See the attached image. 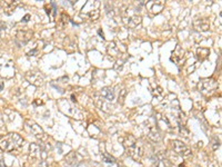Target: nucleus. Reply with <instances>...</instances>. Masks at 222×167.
Instances as JSON below:
<instances>
[{"label":"nucleus","mask_w":222,"mask_h":167,"mask_svg":"<svg viewBox=\"0 0 222 167\" xmlns=\"http://www.w3.org/2000/svg\"><path fill=\"white\" fill-rule=\"evenodd\" d=\"M152 94H153V97H154V99L157 98H159V100H161V99H164V96H163V90H162V88L160 86H154L153 87V89H152Z\"/></svg>","instance_id":"obj_20"},{"label":"nucleus","mask_w":222,"mask_h":167,"mask_svg":"<svg viewBox=\"0 0 222 167\" xmlns=\"http://www.w3.org/2000/svg\"><path fill=\"white\" fill-rule=\"evenodd\" d=\"M32 37V31L31 30H19L16 35V42L19 46H25L27 42L30 41Z\"/></svg>","instance_id":"obj_10"},{"label":"nucleus","mask_w":222,"mask_h":167,"mask_svg":"<svg viewBox=\"0 0 222 167\" xmlns=\"http://www.w3.org/2000/svg\"><path fill=\"white\" fill-rule=\"evenodd\" d=\"M3 125V119H2V117H1V115H0V127Z\"/></svg>","instance_id":"obj_28"},{"label":"nucleus","mask_w":222,"mask_h":167,"mask_svg":"<svg viewBox=\"0 0 222 167\" xmlns=\"http://www.w3.org/2000/svg\"><path fill=\"white\" fill-rule=\"evenodd\" d=\"M25 127H26V129L29 133H31L32 135L35 136L37 139H39L40 142H45V140L48 139V137L46 135V133L43 132V129L37 123H35L33 120H30V119L29 120H26Z\"/></svg>","instance_id":"obj_6"},{"label":"nucleus","mask_w":222,"mask_h":167,"mask_svg":"<svg viewBox=\"0 0 222 167\" xmlns=\"http://www.w3.org/2000/svg\"><path fill=\"white\" fill-rule=\"evenodd\" d=\"M193 26L199 31H207L210 28V22L207 18H200L193 21Z\"/></svg>","instance_id":"obj_15"},{"label":"nucleus","mask_w":222,"mask_h":167,"mask_svg":"<svg viewBox=\"0 0 222 167\" xmlns=\"http://www.w3.org/2000/svg\"><path fill=\"white\" fill-rule=\"evenodd\" d=\"M18 5H19V1H12V0H8V1L1 2L2 9H3V11H5L6 15H11V13H13V11L17 9Z\"/></svg>","instance_id":"obj_14"},{"label":"nucleus","mask_w":222,"mask_h":167,"mask_svg":"<svg viewBox=\"0 0 222 167\" xmlns=\"http://www.w3.org/2000/svg\"><path fill=\"white\" fill-rule=\"evenodd\" d=\"M123 146L126 149V153L132 157L134 160H140L142 155H143V148L142 145L140 144V142H138L136 139V137H133L132 135L126 136L124 142H123Z\"/></svg>","instance_id":"obj_2"},{"label":"nucleus","mask_w":222,"mask_h":167,"mask_svg":"<svg viewBox=\"0 0 222 167\" xmlns=\"http://www.w3.org/2000/svg\"><path fill=\"white\" fill-rule=\"evenodd\" d=\"M66 163L68 165H71V166H77L78 165V156L74 152L70 153L68 156L66 157Z\"/></svg>","instance_id":"obj_19"},{"label":"nucleus","mask_w":222,"mask_h":167,"mask_svg":"<svg viewBox=\"0 0 222 167\" xmlns=\"http://www.w3.org/2000/svg\"><path fill=\"white\" fill-rule=\"evenodd\" d=\"M179 128H180V134H182L184 137H188V135H189V132L185 129V127H184L183 125H181V124H179Z\"/></svg>","instance_id":"obj_23"},{"label":"nucleus","mask_w":222,"mask_h":167,"mask_svg":"<svg viewBox=\"0 0 222 167\" xmlns=\"http://www.w3.org/2000/svg\"><path fill=\"white\" fill-rule=\"evenodd\" d=\"M184 59V49L182 48L180 45H177L175 49L173 50L171 56V60L174 61L177 65H180Z\"/></svg>","instance_id":"obj_13"},{"label":"nucleus","mask_w":222,"mask_h":167,"mask_svg":"<svg viewBox=\"0 0 222 167\" xmlns=\"http://www.w3.org/2000/svg\"><path fill=\"white\" fill-rule=\"evenodd\" d=\"M30 18H31V16L29 15V13H27V15H26V16L22 18V21H23V22H27V21L30 20Z\"/></svg>","instance_id":"obj_26"},{"label":"nucleus","mask_w":222,"mask_h":167,"mask_svg":"<svg viewBox=\"0 0 222 167\" xmlns=\"http://www.w3.org/2000/svg\"><path fill=\"white\" fill-rule=\"evenodd\" d=\"M144 6L151 13L157 15L162 11L163 7H164V1H147V2H144Z\"/></svg>","instance_id":"obj_12"},{"label":"nucleus","mask_w":222,"mask_h":167,"mask_svg":"<svg viewBox=\"0 0 222 167\" xmlns=\"http://www.w3.org/2000/svg\"><path fill=\"white\" fill-rule=\"evenodd\" d=\"M29 152H30V158L36 162H41L46 157V150H45L43 146L40 144H37V143L30 144Z\"/></svg>","instance_id":"obj_8"},{"label":"nucleus","mask_w":222,"mask_h":167,"mask_svg":"<svg viewBox=\"0 0 222 167\" xmlns=\"http://www.w3.org/2000/svg\"><path fill=\"white\" fill-rule=\"evenodd\" d=\"M219 147H220V142H219L217 138H215V139H213V147H212V148H213V150H217Z\"/></svg>","instance_id":"obj_25"},{"label":"nucleus","mask_w":222,"mask_h":167,"mask_svg":"<svg viewBox=\"0 0 222 167\" xmlns=\"http://www.w3.org/2000/svg\"><path fill=\"white\" fill-rule=\"evenodd\" d=\"M3 86H5V83L3 81H0V92L3 89Z\"/></svg>","instance_id":"obj_27"},{"label":"nucleus","mask_w":222,"mask_h":167,"mask_svg":"<svg viewBox=\"0 0 222 167\" xmlns=\"http://www.w3.org/2000/svg\"><path fill=\"white\" fill-rule=\"evenodd\" d=\"M100 95L102 98H104L106 100H109V102H112L114 99V92L111 87H104L100 90Z\"/></svg>","instance_id":"obj_16"},{"label":"nucleus","mask_w":222,"mask_h":167,"mask_svg":"<svg viewBox=\"0 0 222 167\" xmlns=\"http://www.w3.org/2000/svg\"><path fill=\"white\" fill-rule=\"evenodd\" d=\"M99 8H100V2L99 1H88L83 6L81 15L88 17L91 20H97L99 18V15H100Z\"/></svg>","instance_id":"obj_4"},{"label":"nucleus","mask_w":222,"mask_h":167,"mask_svg":"<svg viewBox=\"0 0 222 167\" xmlns=\"http://www.w3.org/2000/svg\"><path fill=\"white\" fill-rule=\"evenodd\" d=\"M148 137L153 140V142H160L162 138L161 136V133H160V130L158 129V127H152L150 128V130H149V133H148Z\"/></svg>","instance_id":"obj_17"},{"label":"nucleus","mask_w":222,"mask_h":167,"mask_svg":"<svg viewBox=\"0 0 222 167\" xmlns=\"http://www.w3.org/2000/svg\"><path fill=\"white\" fill-rule=\"evenodd\" d=\"M0 76L3 78H11L15 76V66L11 59L0 58Z\"/></svg>","instance_id":"obj_7"},{"label":"nucleus","mask_w":222,"mask_h":167,"mask_svg":"<svg viewBox=\"0 0 222 167\" xmlns=\"http://www.w3.org/2000/svg\"><path fill=\"white\" fill-rule=\"evenodd\" d=\"M26 78L29 83L35 86H41L43 84V76L39 71H35V70L29 71L26 73Z\"/></svg>","instance_id":"obj_11"},{"label":"nucleus","mask_w":222,"mask_h":167,"mask_svg":"<svg viewBox=\"0 0 222 167\" xmlns=\"http://www.w3.org/2000/svg\"><path fill=\"white\" fill-rule=\"evenodd\" d=\"M209 53H210V50H209L208 48L200 47V48H198V50H197V56H198V58H199L200 60H204V59L209 56Z\"/></svg>","instance_id":"obj_21"},{"label":"nucleus","mask_w":222,"mask_h":167,"mask_svg":"<svg viewBox=\"0 0 222 167\" xmlns=\"http://www.w3.org/2000/svg\"><path fill=\"white\" fill-rule=\"evenodd\" d=\"M122 21L124 22V25L129 28H136L138 27L140 23H141V16L140 13L138 12V9L129 6L126 10L123 11V15H122Z\"/></svg>","instance_id":"obj_3"},{"label":"nucleus","mask_w":222,"mask_h":167,"mask_svg":"<svg viewBox=\"0 0 222 167\" xmlns=\"http://www.w3.org/2000/svg\"><path fill=\"white\" fill-rule=\"evenodd\" d=\"M101 158H102V160L104 163H109V164H113L116 162V159L111 156V155H109L108 153H102L101 154Z\"/></svg>","instance_id":"obj_22"},{"label":"nucleus","mask_w":222,"mask_h":167,"mask_svg":"<svg viewBox=\"0 0 222 167\" xmlns=\"http://www.w3.org/2000/svg\"><path fill=\"white\" fill-rule=\"evenodd\" d=\"M198 89L204 96H212L218 90V83L212 78H205L198 84Z\"/></svg>","instance_id":"obj_5"},{"label":"nucleus","mask_w":222,"mask_h":167,"mask_svg":"<svg viewBox=\"0 0 222 167\" xmlns=\"http://www.w3.org/2000/svg\"><path fill=\"white\" fill-rule=\"evenodd\" d=\"M23 138L17 133H10L0 137V149L7 153L18 154L23 148Z\"/></svg>","instance_id":"obj_1"},{"label":"nucleus","mask_w":222,"mask_h":167,"mask_svg":"<svg viewBox=\"0 0 222 167\" xmlns=\"http://www.w3.org/2000/svg\"><path fill=\"white\" fill-rule=\"evenodd\" d=\"M38 51H39V49L36 47V48L31 49V50H29V51H27V55H28V56H36V55L38 53Z\"/></svg>","instance_id":"obj_24"},{"label":"nucleus","mask_w":222,"mask_h":167,"mask_svg":"<svg viewBox=\"0 0 222 167\" xmlns=\"http://www.w3.org/2000/svg\"><path fill=\"white\" fill-rule=\"evenodd\" d=\"M172 149L181 157H190L191 156V149L187 146L184 143L180 140H172L171 142Z\"/></svg>","instance_id":"obj_9"},{"label":"nucleus","mask_w":222,"mask_h":167,"mask_svg":"<svg viewBox=\"0 0 222 167\" xmlns=\"http://www.w3.org/2000/svg\"><path fill=\"white\" fill-rule=\"evenodd\" d=\"M108 52H109V55L112 56V57H119L120 56V49H119V47L114 43V42H111L109 43V46H108Z\"/></svg>","instance_id":"obj_18"}]
</instances>
